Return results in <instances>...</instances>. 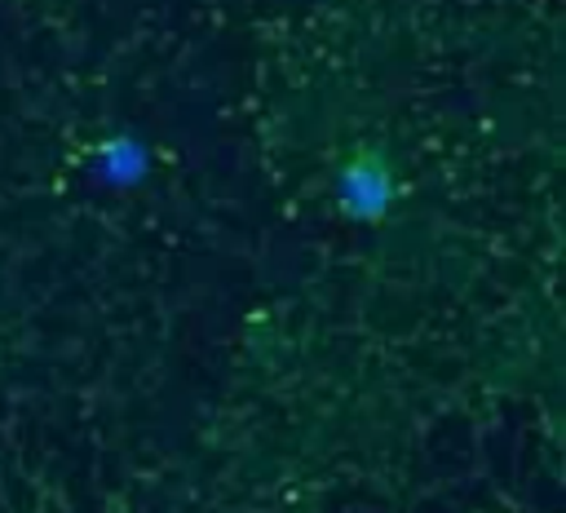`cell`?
I'll return each mask as SVG.
<instances>
[{
	"instance_id": "obj_1",
	"label": "cell",
	"mask_w": 566,
	"mask_h": 513,
	"mask_svg": "<svg viewBox=\"0 0 566 513\" xmlns=\"http://www.w3.org/2000/svg\"><path fill=\"white\" fill-rule=\"evenodd\" d=\"M336 203L354 221H380L394 203V168L380 146L354 150V159L336 172Z\"/></svg>"
},
{
	"instance_id": "obj_2",
	"label": "cell",
	"mask_w": 566,
	"mask_h": 513,
	"mask_svg": "<svg viewBox=\"0 0 566 513\" xmlns=\"http://www.w3.org/2000/svg\"><path fill=\"white\" fill-rule=\"evenodd\" d=\"M88 172L111 190H128L150 172V150L133 133H111L106 142H97V150L88 159Z\"/></svg>"
}]
</instances>
